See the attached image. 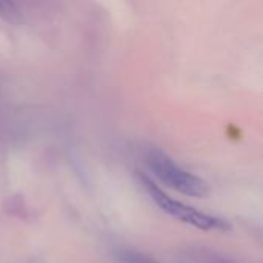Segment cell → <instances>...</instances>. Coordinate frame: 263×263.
Segmentation results:
<instances>
[{
  "label": "cell",
  "mask_w": 263,
  "mask_h": 263,
  "mask_svg": "<svg viewBox=\"0 0 263 263\" xmlns=\"http://www.w3.org/2000/svg\"><path fill=\"white\" fill-rule=\"evenodd\" d=\"M146 165L153 176H156L162 183L185 196L205 197L210 191L208 183L203 179L185 170L160 149H151L148 153Z\"/></svg>",
  "instance_id": "obj_2"
},
{
  "label": "cell",
  "mask_w": 263,
  "mask_h": 263,
  "mask_svg": "<svg viewBox=\"0 0 263 263\" xmlns=\"http://www.w3.org/2000/svg\"><path fill=\"white\" fill-rule=\"evenodd\" d=\"M116 256L120 263H160L154 257L139 253V251H134V250H119L116 253Z\"/></svg>",
  "instance_id": "obj_3"
},
{
  "label": "cell",
  "mask_w": 263,
  "mask_h": 263,
  "mask_svg": "<svg viewBox=\"0 0 263 263\" xmlns=\"http://www.w3.org/2000/svg\"><path fill=\"white\" fill-rule=\"evenodd\" d=\"M140 180H142L145 190L148 191L149 197L156 202V205L163 213L171 216L173 219L183 222L186 225H191L202 231H230L231 230L228 220L213 216V214H208V213H203V211H199L194 206H190L180 200L173 199L146 176H142Z\"/></svg>",
  "instance_id": "obj_1"
},
{
  "label": "cell",
  "mask_w": 263,
  "mask_h": 263,
  "mask_svg": "<svg viewBox=\"0 0 263 263\" xmlns=\"http://www.w3.org/2000/svg\"><path fill=\"white\" fill-rule=\"evenodd\" d=\"M15 8H17L15 3L2 2V3H0V14H3L5 17H8V15H11V14H15Z\"/></svg>",
  "instance_id": "obj_4"
}]
</instances>
